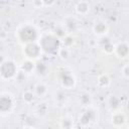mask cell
Listing matches in <instances>:
<instances>
[{"label":"cell","mask_w":129,"mask_h":129,"mask_svg":"<svg viewBox=\"0 0 129 129\" xmlns=\"http://www.w3.org/2000/svg\"><path fill=\"white\" fill-rule=\"evenodd\" d=\"M94 31L97 34H104L107 31V26L105 25V23H101V22L96 23L94 26Z\"/></svg>","instance_id":"obj_6"},{"label":"cell","mask_w":129,"mask_h":129,"mask_svg":"<svg viewBox=\"0 0 129 129\" xmlns=\"http://www.w3.org/2000/svg\"><path fill=\"white\" fill-rule=\"evenodd\" d=\"M76 10L80 14H86L90 10V4L86 1H80L76 5Z\"/></svg>","instance_id":"obj_3"},{"label":"cell","mask_w":129,"mask_h":129,"mask_svg":"<svg viewBox=\"0 0 129 129\" xmlns=\"http://www.w3.org/2000/svg\"><path fill=\"white\" fill-rule=\"evenodd\" d=\"M112 122L116 126H122L125 123V116L122 113H115L112 116Z\"/></svg>","instance_id":"obj_4"},{"label":"cell","mask_w":129,"mask_h":129,"mask_svg":"<svg viewBox=\"0 0 129 129\" xmlns=\"http://www.w3.org/2000/svg\"><path fill=\"white\" fill-rule=\"evenodd\" d=\"M122 73H123V76H124V77L129 78V64H127V66H125V67L123 68Z\"/></svg>","instance_id":"obj_14"},{"label":"cell","mask_w":129,"mask_h":129,"mask_svg":"<svg viewBox=\"0 0 129 129\" xmlns=\"http://www.w3.org/2000/svg\"><path fill=\"white\" fill-rule=\"evenodd\" d=\"M40 46L36 45L34 42L32 43H27L26 46H25V53L28 57V59H31V58H36L38 57L39 53H40Z\"/></svg>","instance_id":"obj_1"},{"label":"cell","mask_w":129,"mask_h":129,"mask_svg":"<svg viewBox=\"0 0 129 129\" xmlns=\"http://www.w3.org/2000/svg\"><path fill=\"white\" fill-rule=\"evenodd\" d=\"M34 89H35V92H36L37 95L42 96V95H44L46 93V87L43 84H37Z\"/></svg>","instance_id":"obj_9"},{"label":"cell","mask_w":129,"mask_h":129,"mask_svg":"<svg viewBox=\"0 0 129 129\" xmlns=\"http://www.w3.org/2000/svg\"><path fill=\"white\" fill-rule=\"evenodd\" d=\"M116 52L120 57H125L129 53V46L125 42L119 43L116 46Z\"/></svg>","instance_id":"obj_2"},{"label":"cell","mask_w":129,"mask_h":129,"mask_svg":"<svg viewBox=\"0 0 129 129\" xmlns=\"http://www.w3.org/2000/svg\"><path fill=\"white\" fill-rule=\"evenodd\" d=\"M58 53L61 55V57H62V58H67V57L69 56V50H68V48H67V47L60 48V49L58 50Z\"/></svg>","instance_id":"obj_13"},{"label":"cell","mask_w":129,"mask_h":129,"mask_svg":"<svg viewBox=\"0 0 129 129\" xmlns=\"http://www.w3.org/2000/svg\"><path fill=\"white\" fill-rule=\"evenodd\" d=\"M61 127L63 129H72V120L69 118H64L61 120Z\"/></svg>","instance_id":"obj_10"},{"label":"cell","mask_w":129,"mask_h":129,"mask_svg":"<svg viewBox=\"0 0 129 129\" xmlns=\"http://www.w3.org/2000/svg\"><path fill=\"white\" fill-rule=\"evenodd\" d=\"M109 83H110V79H109V77L107 76V75H101L100 77H99V79H98V84H99V86H101V87H106V86H108L109 85Z\"/></svg>","instance_id":"obj_8"},{"label":"cell","mask_w":129,"mask_h":129,"mask_svg":"<svg viewBox=\"0 0 129 129\" xmlns=\"http://www.w3.org/2000/svg\"><path fill=\"white\" fill-rule=\"evenodd\" d=\"M62 86L66 88H71L75 85V79L72 75H68L67 73H64L63 78H62Z\"/></svg>","instance_id":"obj_5"},{"label":"cell","mask_w":129,"mask_h":129,"mask_svg":"<svg viewBox=\"0 0 129 129\" xmlns=\"http://www.w3.org/2000/svg\"><path fill=\"white\" fill-rule=\"evenodd\" d=\"M33 94L31 93V92H25L24 94H23V100L25 101V102H27V103H30L32 100H33Z\"/></svg>","instance_id":"obj_12"},{"label":"cell","mask_w":129,"mask_h":129,"mask_svg":"<svg viewBox=\"0 0 129 129\" xmlns=\"http://www.w3.org/2000/svg\"><path fill=\"white\" fill-rule=\"evenodd\" d=\"M34 68V63L32 62L31 59H26L25 61H23L22 63V70L25 72V73H29L33 70Z\"/></svg>","instance_id":"obj_7"},{"label":"cell","mask_w":129,"mask_h":129,"mask_svg":"<svg viewBox=\"0 0 129 129\" xmlns=\"http://www.w3.org/2000/svg\"><path fill=\"white\" fill-rule=\"evenodd\" d=\"M81 102L83 105L85 106H88L91 102V98H90V95H87V94H84L81 96Z\"/></svg>","instance_id":"obj_11"}]
</instances>
